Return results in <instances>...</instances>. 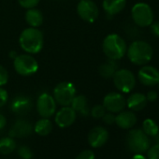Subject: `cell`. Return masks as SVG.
<instances>
[{
	"mask_svg": "<svg viewBox=\"0 0 159 159\" xmlns=\"http://www.w3.org/2000/svg\"><path fill=\"white\" fill-rule=\"evenodd\" d=\"M19 44L24 52L29 54L39 53L44 45L43 33L35 27H28L22 31Z\"/></svg>",
	"mask_w": 159,
	"mask_h": 159,
	"instance_id": "6da1fadb",
	"label": "cell"
},
{
	"mask_svg": "<svg viewBox=\"0 0 159 159\" xmlns=\"http://www.w3.org/2000/svg\"><path fill=\"white\" fill-rule=\"evenodd\" d=\"M129 61L136 66L147 65L153 56L152 47L144 40L133 41L126 50Z\"/></svg>",
	"mask_w": 159,
	"mask_h": 159,
	"instance_id": "7a4b0ae2",
	"label": "cell"
},
{
	"mask_svg": "<svg viewBox=\"0 0 159 159\" xmlns=\"http://www.w3.org/2000/svg\"><path fill=\"white\" fill-rule=\"evenodd\" d=\"M102 50L108 59L117 61L125 55L127 45L125 40L120 35L110 34L103 40Z\"/></svg>",
	"mask_w": 159,
	"mask_h": 159,
	"instance_id": "3957f363",
	"label": "cell"
},
{
	"mask_svg": "<svg viewBox=\"0 0 159 159\" xmlns=\"http://www.w3.org/2000/svg\"><path fill=\"white\" fill-rule=\"evenodd\" d=\"M126 144L128 149L135 153H143L150 147L149 136L142 129H131L126 136Z\"/></svg>",
	"mask_w": 159,
	"mask_h": 159,
	"instance_id": "277c9868",
	"label": "cell"
},
{
	"mask_svg": "<svg viewBox=\"0 0 159 159\" xmlns=\"http://www.w3.org/2000/svg\"><path fill=\"white\" fill-rule=\"evenodd\" d=\"M113 84L115 88L125 94L130 93L136 86V77L134 73L126 68L117 69L113 77Z\"/></svg>",
	"mask_w": 159,
	"mask_h": 159,
	"instance_id": "5b68a950",
	"label": "cell"
},
{
	"mask_svg": "<svg viewBox=\"0 0 159 159\" xmlns=\"http://www.w3.org/2000/svg\"><path fill=\"white\" fill-rule=\"evenodd\" d=\"M13 67L15 71L24 77L34 75L39 70L38 61L29 53L18 54L13 59Z\"/></svg>",
	"mask_w": 159,
	"mask_h": 159,
	"instance_id": "8992f818",
	"label": "cell"
},
{
	"mask_svg": "<svg viewBox=\"0 0 159 159\" xmlns=\"http://www.w3.org/2000/svg\"><path fill=\"white\" fill-rule=\"evenodd\" d=\"M77 93L76 86L71 82H61L57 84L53 89V98L57 104L64 106H70L73 98Z\"/></svg>",
	"mask_w": 159,
	"mask_h": 159,
	"instance_id": "52a82bcc",
	"label": "cell"
},
{
	"mask_svg": "<svg viewBox=\"0 0 159 159\" xmlns=\"http://www.w3.org/2000/svg\"><path fill=\"white\" fill-rule=\"evenodd\" d=\"M131 16L133 22L139 27H147L153 22V11L150 5L140 2L133 6L131 10Z\"/></svg>",
	"mask_w": 159,
	"mask_h": 159,
	"instance_id": "ba28073f",
	"label": "cell"
},
{
	"mask_svg": "<svg viewBox=\"0 0 159 159\" xmlns=\"http://www.w3.org/2000/svg\"><path fill=\"white\" fill-rule=\"evenodd\" d=\"M77 13L84 22L93 24L99 16V10L93 0H80L77 5Z\"/></svg>",
	"mask_w": 159,
	"mask_h": 159,
	"instance_id": "9c48e42d",
	"label": "cell"
},
{
	"mask_svg": "<svg viewBox=\"0 0 159 159\" xmlns=\"http://www.w3.org/2000/svg\"><path fill=\"white\" fill-rule=\"evenodd\" d=\"M56 101L53 97L48 93H42L37 100V111L42 118H50L56 111Z\"/></svg>",
	"mask_w": 159,
	"mask_h": 159,
	"instance_id": "30bf717a",
	"label": "cell"
},
{
	"mask_svg": "<svg viewBox=\"0 0 159 159\" xmlns=\"http://www.w3.org/2000/svg\"><path fill=\"white\" fill-rule=\"evenodd\" d=\"M106 111L112 113H119L126 106V99L121 93L111 92L103 98V104Z\"/></svg>",
	"mask_w": 159,
	"mask_h": 159,
	"instance_id": "8fae6325",
	"label": "cell"
},
{
	"mask_svg": "<svg viewBox=\"0 0 159 159\" xmlns=\"http://www.w3.org/2000/svg\"><path fill=\"white\" fill-rule=\"evenodd\" d=\"M138 79L144 86H155L159 82V70L152 66L145 65L139 70Z\"/></svg>",
	"mask_w": 159,
	"mask_h": 159,
	"instance_id": "7c38bea8",
	"label": "cell"
},
{
	"mask_svg": "<svg viewBox=\"0 0 159 159\" xmlns=\"http://www.w3.org/2000/svg\"><path fill=\"white\" fill-rule=\"evenodd\" d=\"M77 118V113L70 106H64L62 107L56 113L54 117L55 124L61 127L66 128L74 124Z\"/></svg>",
	"mask_w": 159,
	"mask_h": 159,
	"instance_id": "4fadbf2b",
	"label": "cell"
},
{
	"mask_svg": "<svg viewBox=\"0 0 159 159\" xmlns=\"http://www.w3.org/2000/svg\"><path fill=\"white\" fill-rule=\"evenodd\" d=\"M87 139L91 147L100 148L108 141L109 132L103 126H96L90 130Z\"/></svg>",
	"mask_w": 159,
	"mask_h": 159,
	"instance_id": "5bb4252c",
	"label": "cell"
},
{
	"mask_svg": "<svg viewBox=\"0 0 159 159\" xmlns=\"http://www.w3.org/2000/svg\"><path fill=\"white\" fill-rule=\"evenodd\" d=\"M32 109V101L26 96H17L11 103V110L14 114L25 115Z\"/></svg>",
	"mask_w": 159,
	"mask_h": 159,
	"instance_id": "9a60e30c",
	"label": "cell"
},
{
	"mask_svg": "<svg viewBox=\"0 0 159 159\" xmlns=\"http://www.w3.org/2000/svg\"><path fill=\"white\" fill-rule=\"evenodd\" d=\"M32 131L33 126L28 121L19 119L13 124V125L10 129L9 135L12 138H25L31 135Z\"/></svg>",
	"mask_w": 159,
	"mask_h": 159,
	"instance_id": "2e32d148",
	"label": "cell"
},
{
	"mask_svg": "<svg viewBox=\"0 0 159 159\" xmlns=\"http://www.w3.org/2000/svg\"><path fill=\"white\" fill-rule=\"evenodd\" d=\"M137 123V116L130 111H122L115 116V124L122 129H130Z\"/></svg>",
	"mask_w": 159,
	"mask_h": 159,
	"instance_id": "e0dca14e",
	"label": "cell"
},
{
	"mask_svg": "<svg viewBox=\"0 0 159 159\" xmlns=\"http://www.w3.org/2000/svg\"><path fill=\"white\" fill-rule=\"evenodd\" d=\"M126 6V0H103L102 8L108 16H114L122 12Z\"/></svg>",
	"mask_w": 159,
	"mask_h": 159,
	"instance_id": "ac0fdd59",
	"label": "cell"
},
{
	"mask_svg": "<svg viewBox=\"0 0 159 159\" xmlns=\"http://www.w3.org/2000/svg\"><path fill=\"white\" fill-rule=\"evenodd\" d=\"M147 105L146 96L141 93H133L126 99V106L133 111H139Z\"/></svg>",
	"mask_w": 159,
	"mask_h": 159,
	"instance_id": "d6986e66",
	"label": "cell"
},
{
	"mask_svg": "<svg viewBox=\"0 0 159 159\" xmlns=\"http://www.w3.org/2000/svg\"><path fill=\"white\" fill-rule=\"evenodd\" d=\"M70 107L75 111L76 113L81 114L82 116H88L90 114V109L88 106V101L85 96L79 95L75 96Z\"/></svg>",
	"mask_w": 159,
	"mask_h": 159,
	"instance_id": "ffe728a7",
	"label": "cell"
},
{
	"mask_svg": "<svg viewBox=\"0 0 159 159\" xmlns=\"http://www.w3.org/2000/svg\"><path fill=\"white\" fill-rule=\"evenodd\" d=\"M25 21L29 27H35L38 28L42 25L44 17L42 12L36 8L28 9L25 12Z\"/></svg>",
	"mask_w": 159,
	"mask_h": 159,
	"instance_id": "44dd1931",
	"label": "cell"
},
{
	"mask_svg": "<svg viewBox=\"0 0 159 159\" xmlns=\"http://www.w3.org/2000/svg\"><path fill=\"white\" fill-rule=\"evenodd\" d=\"M118 69V64L115 60L108 59L98 67V73L103 79H112L114 73Z\"/></svg>",
	"mask_w": 159,
	"mask_h": 159,
	"instance_id": "7402d4cb",
	"label": "cell"
},
{
	"mask_svg": "<svg viewBox=\"0 0 159 159\" xmlns=\"http://www.w3.org/2000/svg\"><path fill=\"white\" fill-rule=\"evenodd\" d=\"M33 129L39 136H47L52 130V123L49 118H41L37 121Z\"/></svg>",
	"mask_w": 159,
	"mask_h": 159,
	"instance_id": "603a6c76",
	"label": "cell"
},
{
	"mask_svg": "<svg viewBox=\"0 0 159 159\" xmlns=\"http://www.w3.org/2000/svg\"><path fill=\"white\" fill-rule=\"evenodd\" d=\"M17 147V143L12 137H4L0 139V153L2 154H10Z\"/></svg>",
	"mask_w": 159,
	"mask_h": 159,
	"instance_id": "cb8c5ba5",
	"label": "cell"
},
{
	"mask_svg": "<svg viewBox=\"0 0 159 159\" xmlns=\"http://www.w3.org/2000/svg\"><path fill=\"white\" fill-rule=\"evenodd\" d=\"M142 130L147 136L154 137L159 133V126L153 120L146 119L142 123Z\"/></svg>",
	"mask_w": 159,
	"mask_h": 159,
	"instance_id": "d4e9b609",
	"label": "cell"
},
{
	"mask_svg": "<svg viewBox=\"0 0 159 159\" xmlns=\"http://www.w3.org/2000/svg\"><path fill=\"white\" fill-rule=\"evenodd\" d=\"M106 113V109L104 108L103 105H95L91 110H90V114L93 118L95 119H101L104 114Z\"/></svg>",
	"mask_w": 159,
	"mask_h": 159,
	"instance_id": "484cf974",
	"label": "cell"
},
{
	"mask_svg": "<svg viewBox=\"0 0 159 159\" xmlns=\"http://www.w3.org/2000/svg\"><path fill=\"white\" fill-rule=\"evenodd\" d=\"M18 154L22 159H32L34 155L32 150L26 145H22L21 147H19Z\"/></svg>",
	"mask_w": 159,
	"mask_h": 159,
	"instance_id": "4316f807",
	"label": "cell"
},
{
	"mask_svg": "<svg viewBox=\"0 0 159 159\" xmlns=\"http://www.w3.org/2000/svg\"><path fill=\"white\" fill-rule=\"evenodd\" d=\"M9 79H10L9 71L5 66L0 65V86L1 87L5 86L9 82Z\"/></svg>",
	"mask_w": 159,
	"mask_h": 159,
	"instance_id": "83f0119b",
	"label": "cell"
},
{
	"mask_svg": "<svg viewBox=\"0 0 159 159\" xmlns=\"http://www.w3.org/2000/svg\"><path fill=\"white\" fill-rule=\"evenodd\" d=\"M19 5L25 9V10H28V9H32V8H36L40 0H17Z\"/></svg>",
	"mask_w": 159,
	"mask_h": 159,
	"instance_id": "f1b7e54d",
	"label": "cell"
},
{
	"mask_svg": "<svg viewBox=\"0 0 159 159\" xmlns=\"http://www.w3.org/2000/svg\"><path fill=\"white\" fill-rule=\"evenodd\" d=\"M147 158L148 159H159V144H155L152 147H149L147 150Z\"/></svg>",
	"mask_w": 159,
	"mask_h": 159,
	"instance_id": "f546056e",
	"label": "cell"
},
{
	"mask_svg": "<svg viewBox=\"0 0 159 159\" xmlns=\"http://www.w3.org/2000/svg\"><path fill=\"white\" fill-rule=\"evenodd\" d=\"M75 159H95V153L91 150H84L80 152Z\"/></svg>",
	"mask_w": 159,
	"mask_h": 159,
	"instance_id": "4dcf8cb0",
	"label": "cell"
},
{
	"mask_svg": "<svg viewBox=\"0 0 159 159\" xmlns=\"http://www.w3.org/2000/svg\"><path fill=\"white\" fill-rule=\"evenodd\" d=\"M9 100V94L6 89L0 86V108L4 107Z\"/></svg>",
	"mask_w": 159,
	"mask_h": 159,
	"instance_id": "1f68e13d",
	"label": "cell"
},
{
	"mask_svg": "<svg viewBox=\"0 0 159 159\" xmlns=\"http://www.w3.org/2000/svg\"><path fill=\"white\" fill-rule=\"evenodd\" d=\"M103 120V122L106 124V125H113L115 123V115L112 113V112H108V113H105L104 116L101 118Z\"/></svg>",
	"mask_w": 159,
	"mask_h": 159,
	"instance_id": "d6a6232c",
	"label": "cell"
},
{
	"mask_svg": "<svg viewBox=\"0 0 159 159\" xmlns=\"http://www.w3.org/2000/svg\"><path fill=\"white\" fill-rule=\"evenodd\" d=\"M150 31L152 36L159 38V22H152L150 25Z\"/></svg>",
	"mask_w": 159,
	"mask_h": 159,
	"instance_id": "836d02e7",
	"label": "cell"
},
{
	"mask_svg": "<svg viewBox=\"0 0 159 159\" xmlns=\"http://www.w3.org/2000/svg\"><path fill=\"white\" fill-rule=\"evenodd\" d=\"M157 98H158V95H157V93H156L155 91H153V90L149 91V92L147 93V95H146L147 101H150V102L155 101V100L157 99Z\"/></svg>",
	"mask_w": 159,
	"mask_h": 159,
	"instance_id": "e575fe53",
	"label": "cell"
},
{
	"mask_svg": "<svg viewBox=\"0 0 159 159\" xmlns=\"http://www.w3.org/2000/svg\"><path fill=\"white\" fill-rule=\"evenodd\" d=\"M7 125V118L5 117V115H3L2 113H0V130H2Z\"/></svg>",
	"mask_w": 159,
	"mask_h": 159,
	"instance_id": "d590c367",
	"label": "cell"
},
{
	"mask_svg": "<svg viewBox=\"0 0 159 159\" xmlns=\"http://www.w3.org/2000/svg\"><path fill=\"white\" fill-rule=\"evenodd\" d=\"M131 159H148V158L145 157L144 155H142L141 153H136Z\"/></svg>",
	"mask_w": 159,
	"mask_h": 159,
	"instance_id": "8d00e7d4",
	"label": "cell"
},
{
	"mask_svg": "<svg viewBox=\"0 0 159 159\" xmlns=\"http://www.w3.org/2000/svg\"><path fill=\"white\" fill-rule=\"evenodd\" d=\"M9 55H10V57H11V59H14V58L18 55V52H17L16 51H11L10 53H9Z\"/></svg>",
	"mask_w": 159,
	"mask_h": 159,
	"instance_id": "74e56055",
	"label": "cell"
},
{
	"mask_svg": "<svg viewBox=\"0 0 159 159\" xmlns=\"http://www.w3.org/2000/svg\"><path fill=\"white\" fill-rule=\"evenodd\" d=\"M154 137H155V141H156V143L159 144V133H158L157 135H155Z\"/></svg>",
	"mask_w": 159,
	"mask_h": 159,
	"instance_id": "f35d334b",
	"label": "cell"
},
{
	"mask_svg": "<svg viewBox=\"0 0 159 159\" xmlns=\"http://www.w3.org/2000/svg\"><path fill=\"white\" fill-rule=\"evenodd\" d=\"M157 85H158V88H159V82H158V84H157Z\"/></svg>",
	"mask_w": 159,
	"mask_h": 159,
	"instance_id": "ab89813d",
	"label": "cell"
},
{
	"mask_svg": "<svg viewBox=\"0 0 159 159\" xmlns=\"http://www.w3.org/2000/svg\"><path fill=\"white\" fill-rule=\"evenodd\" d=\"M79 1H80V0H79Z\"/></svg>",
	"mask_w": 159,
	"mask_h": 159,
	"instance_id": "60d3db41",
	"label": "cell"
}]
</instances>
